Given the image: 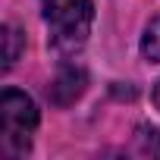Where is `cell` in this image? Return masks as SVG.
<instances>
[{"instance_id":"obj_1","label":"cell","mask_w":160,"mask_h":160,"mask_svg":"<svg viewBox=\"0 0 160 160\" xmlns=\"http://www.w3.org/2000/svg\"><path fill=\"white\" fill-rule=\"evenodd\" d=\"M44 22H47V44L72 57L75 50H82L91 22H94V3L91 0H44Z\"/></svg>"},{"instance_id":"obj_6","label":"cell","mask_w":160,"mask_h":160,"mask_svg":"<svg viewBox=\"0 0 160 160\" xmlns=\"http://www.w3.org/2000/svg\"><path fill=\"white\" fill-rule=\"evenodd\" d=\"M138 144L144 154H157L160 157V132L154 126H138Z\"/></svg>"},{"instance_id":"obj_5","label":"cell","mask_w":160,"mask_h":160,"mask_svg":"<svg viewBox=\"0 0 160 160\" xmlns=\"http://www.w3.org/2000/svg\"><path fill=\"white\" fill-rule=\"evenodd\" d=\"M22 47H25V38L19 35V28L16 25H3V66H13L19 60Z\"/></svg>"},{"instance_id":"obj_3","label":"cell","mask_w":160,"mask_h":160,"mask_svg":"<svg viewBox=\"0 0 160 160\" xmlns=\"http://www.w3.org/2000/svg\"><path fill=\"white\" fill-rule=\"evenodd\" d=\"M85 85H88V75H85L82 66H63V69L57 72V78L50 82L47 98H50L57 107H69V104H75L78 98L85 94Z\"/></svg>"},{"instance_id":"obj_2","label":"cell","mask_w":160,"mask_h":160,"mask_svg":"<svg viewBox=\"0 0 160 160\" xmlns=\"http://www.w3.org/2000/svg\"><path fill=\"white\" fill-rule=\"evenodd\" d=\"M38 129V107L25 91L7 88L0 98V148L7 157H22L32 148V132Z\"/></svg>"},{"instance_id":"obj_4","label":"cell","mask_w":160,"mask_h":160,"mask_svg":"<svg viewBox=\"0 0 160 160\" xmlns=\"http://www.w3.org/2000/svg\"><path fill=\"white\" fill-rule=\"evenodd\" d=\"M141 53L144 60L151 63H160V16H154L144 28V38H141Z\"/></svg>"},{"instance_id":"obj_7","label":"cell","mask_w":160,"mask_h":160,"mask_svg":"<svg viewBox=\"0 0 160 160\" xmlns=\"http://www.w3.org/2000/svg\"><path fill=\"white\" fill-rule=\"evenodd\" d=\"M151 101H154V107H157V110H160V82H157V85H154V91H151Z\"/></svg>"}]
</instances>
